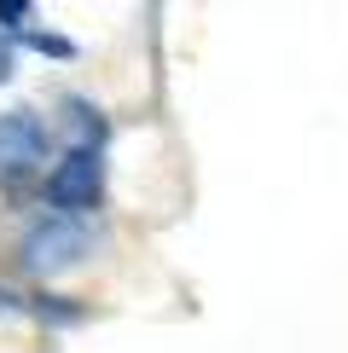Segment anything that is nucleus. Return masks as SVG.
I'll use <instances>...</instances> for the list:
<instances>
[{
    "label": "nucleus",
    "instance_id": "obj_6",
    "mask_svg": "<svg viewBox=\"0 0 348 353\" xmlns=\"http://www.w3.org/2000/svg\"><path fill=\"white\" fill-rule=\"evenodd\" d=\"M0 307H18V296H12V290H0Z\"/></svg>",
    "mask_w": 348,
    "mask_h": 353
},
{
    "label": "nucleus",
    "instance_id": "obj_2",
    "mask_svg": "<svg viewBox=\"0 0 348 353\" xmlns=\"http://www.w3.org/2000/svg\"><path fill=\"white\" fill-rule=\"evenodd\" d=\"M99 197H105V151H99V145H70L52 163V174H47L52 214H76L81 220L87 209H99Z\"/></svg>",
    "mask_w": 348,
    "mask_h": 353
},
{
    "label": "nucleus",
    "instance_id": "obj_3",
    "mask_svg": "<svg viewBox=\"0 0 348 353\" xmlns=\"http://www.w3.org/2000/svg\"><path fill=\"white\" fill-rule=\"evenodd\" d=\"M47 168V122L35 110L0 116V185H23Z\"/></svg>",
    "mask_w": 348,
    "mask_h": 353
},
{
    "label": "nucleus",
    "instance_id": "obj_5",
    "mask_svg": "<svg viewBox=\"0 0 348 353\" xmlns=\"http://www.w3.org/2000/svg\"><path fill=\"white\" fill-rule=\"evenodd\" d=\"M12 76V47H6V35H0V81Z\"/></svg>",
    "mask_w": 348,
    "mask_h": 353
},
{
    "label": "nucleus",
    "instance_id": "obj_4",
    "mask_svg": "<svg viewBox=\"0 0 348 353\" xmlns=\"http://www.w3.org/2000/svg\"><path fill=\"white\" fill-rule=\"evenodd\" d=\"M0 23H6V29H23V23H29V6H23V0H6V6H0Z\"/></svg>",
    "mask_w": 348,
    "mask_h": 353
},
{
    "label": "nucleus",
    "instance_id": "obj_1",
    "mask_svg": "<svg viewBox=\"0 0 348 353\" xmlns=\"http://www.w3.org/2000/svg\"><path fill=\"white\" fill-rule=\"evenodd\" d=\"M87 249H93L87 220H76V214H41L35 226L23 232V267L35 278H58V272L81 267Z\"/></svg>",
    "mask_w": 348,
    "mask_h": 353
}]
</instances>
